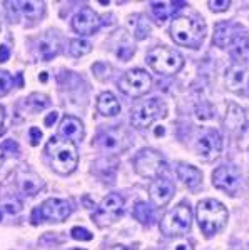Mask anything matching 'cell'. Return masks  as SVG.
Here are the masks:
<instances>
[{"label": "cell", "instance_id": "1", "mask_svg": "<svg viewBox=\"0 0 249 250\" xmlns=\"http://www.w3.org/2000/svg\"><path fill=\"white\" fill-rule=\"evenodd\" d=\"M45 152L50 157L52 168L60 175H69L77 168L79 150L75 142L62 140L59 135L50 137V140L45 145Z\"/></svg>", "mask_w": 249, "mask_h": 250}, {"label": "cell", "instance_id": "2", "mask_svg": "<svg viewBox=\"0 0 249 250\" xmlns=\"http://www.w3.org/2000/svg\"><path fill=\"white\" fill-rule=\"evenodd\" d=\"M196 219H198L201 230L207 237H212L224 229V225L227 224V219H229V213L219 200L206 199L198 204Z\"/></svg>", "mask_w": 249, "mask_h": 250}, {"label": "cell", "instance_id": "3", "mask_svg": "<svg viewBox=\"0 0 249 250\" xmlns=\"http://www.w3.org/2000/svg\"><path fill=\"white\" fill-rule=\"evenodd\" d=\"M171 37L181 47L199 48L206 37V23L192 17H176L171 23Z\"/></svg>", "mask_w": 249, "mask_h": 250}, {"label": "cell", "instance_id": "4", "mask_svg": "<svg viewBox=\"0 0 249 250\" xmlns=\"http://www.w3.org/2000/svg\"><path fill=\"white\" fill-rule=\"evenodd\" d=\"M192 212L187 204L176 205L160 220V232L166 237H182L191 230Z\"/></svg>", "mask_w": 249, "mask_h": 250}, {"label": "cell", "instance_id": "5", "mask_svg": "<svg viewBox=\"0 0 249 250\" xmlns=\"http://www.w3.org/2000/svg\"><path fill=\"white\" fill-rule=\"evenodd\" d=\"M147 63L154 72L162 75L178 74L184 67V59L178 50L169 47H156L147 54Z\"/></svg>", "mask_w": 249, "mask_h": 250}, {"label": "cell", "instance_id": "6", "mask_svg": "<svg viewBox=\"0 0 249 250\" xmlns=\"http://www.w3.org/2000/svg\"><path fill=\"white\" fill-rule=\"evenodd\" d=\"M167 112L166 104L160 99H151L147 102L139 104L137 107L132 108L131 112V124L136 128H146L154 122V120L164 117Z\"/></svg>", "mask_w": 249, "mask_h": 250}, {"label": "cell", "instance_id": "7", "mask_svg": "<svg viewBox=\"0 0 249 250\" xmlns=\"http://www.w3.org/2000/svg\"><path fill=\"white\" fill-rule=\"evenodd\" d=\"M124 213V199L119 193H109L102 200L95 212L92 213V219L99 227H107V225L115 224Z\"/></svg>", "mask_w": 249, "mask_h": 250}, {"label": "cell", "instance_id": "8", "mask_svg": "<svg viewBox=\"0 0 249 250\" xmlns=\"http://www.w3.org/2000/svg\"><path fill=\"white\" fill-rule=\"evenodd\" d=\"M166 167L167 165L164 162L162 155L152 148H142L134 159L136 172L147 179H159L160 173L166 172Z\"/></svg>", "mask_w": 249, "mask_h": 250}, {"label": "cell", "instance_id": "9", "mask_svg": "<svg viewBox=\"0 0 249 250\" xmlns=\"http://www.w3.org/2000/svg\"><path fill=\"white\" fill-rule=\"evenodd\" d=\"M152 79L144 68H134L119 80V88L129 97H140L151 90Z\"/></svg>", "mask_w": 249, "mask_h": 250}, {"label": "cell", "instance_id": "10", "mask_svg": "<svg viewBox=\"0 0 249 250\" xmlns=\"http://www.w3.org/2000/svg\"><path fill=\"white\" fill-rule=\"evenodd\" d=\"M95 145L107 154H120L131 147V137L122 127H112L99 134Z\"/></svg>", "mask_w": 249, "mask_h": 250}, {"label": "cell", "instance_id": "11", "mask_svg": "<svg viewBox=\"0 0 249 250\" xmlns=\"http://www.w3.org/2000/svg\"><path fill=\"white\" fill-rule=\"evenodd\" d=\"M70 212H72L70 202L60 199H49L32 212V222L34 224H39L42 220L64 222L70 215Z\"/></svg>", "mask_w": 249, "mask_h": 250}, {"label": "cell", "instance_id": "12", "mask_svg": "<svg viewBox=\"0 0 249 250\" xmlns=\"http://www.w3.org/2000/svg\"><path fill=\"white\" fill-rule=\"evenodd\" d=\"M100 25L102 22H100L99 15L89 7H84L72 19V29L80 35H94L100 29Z\"/></svg>", "mask_w": 249, "mask_h": 250}, {"label": "cell", "instance_id": "13", "mask_svg": "<svg viewBox=\"0 0 249 250\" xmlns=\"http://www.w3.org/2000/svg\"><path fill=\"white\" fill-rule=\"evenodd\" d=\"M239 182H241L239 170L236 167H231V165H223V167L216 168L214 173H212V185L224 192L234 193L238 190Z\"/></svg>", "mask_w": 249, "mask_h": 250}, {"label": "cell", "instance_id": "14", "mask_svg": "<svg viewBox=\"0 0 249 250\" xmlns=\"http://www.w3.org/2000/svg\"><path fill=\"white\" fill-rule=\"evenodd\" d=\"M223 148V140L216 130L207 132L198 140V155L203 160H214Z\"/></svg>", "mask_w": 249, "mask_h": 250}, {"label": "cell", "instance_id": "15", "mask_svg": "<svg viewBox=\"0 0 249 250\" xmlns=\"http://www.w3.org/2000/svg\"><path fill=\"white\" fill-rule=\"evenodd\" d=\"M174 195V184L167 179H156L149 187V197L152 204L158 207H164L166 204H169V200Z\"/></svg>", "mask_w": 249, "mask_h": 250}, {"label": "cell", "instance_id": "16", "mask_svg": "<svg viewBox=\"0 0 249 250\" xmlns=\"http://www.w3.org/2000/svg\"><path fill=\"white\" fill-rule=\"evenodd\" d=\"M226 85L231 92H236V94H241V92L248 90L249 87V74L244 67L234 63L232 67H229L226 74Z\"/></svg>", "mask_w": 249, "mask_h": 250}, {"label": "cell", "instance_id": "17", "mask_svg": "<svg viewBox=\"0 0 249 250\" xmlns=\"http://www.w3.org/2000/svg\"><path fill=\"white\" fill-rule=\"evenodd\" d=\"M59 137H62L64 140H70V142H77L82 140L84 137V125L79 119L72 115H66L60 120L59 125Z\"/></svg>", "mask_w": 249, "mask_h": 250}, {"label": "cell", "instance_id": "18", "mask_svg": "<svg viewBox=\"0 0 249 250\" xmlns=\"http://www.w3.org/2000/svg\"><path fill=\"white\" fill-rule=\"evenodd\" d=\"M176 173L182 180V184L187 185L189 188H196L201 184V179H203V173L194 165H187V164H179L176 167Z\"/></svg>", "mask_w": 249, "mask_h": 250}, {"label": "cell", "instance_id": "19", "mask_svg": "<svg viewBox=\"0 0 249 250\" xmlns=\"http://www.w3.org/2000/svg\"><path fill=\"white\" fill-rule=\"evenodd\" d=\"M97 110H99V114L104 117H114L120 112V104H119V100L115 99L114 94L104 92L97 99Z\"/></svg>", "mask_w": 249, "mask_h": 250}, {"label": "cell", "instance_id": "20", "mask_svg": "<svg viewBox=\"0 0 249 250\" xmlns=\"http://www.w3.org/2000/svg\"><path fill=\"white\" fill-rule=\"evenodd\" d=\"M60 52V42L54 34H45L39 40V54L44 60H52Z\"/></svg>", "mask_w": 249, "mask_h": 250}, {"label": "cell", "instance_id": "21", "mask_svg": "<svg viewBox=\"0 0 249 250\" xmlns=\"http://www.w3.org/2000/svg\"><path fill=\"white\" fill-rule=\"evenodd\" d=\"M234 40H236L234 25H231V23H227V22H223V23H218V25H216L214 39H212V42H214L216 45L221 48L229 47Z\"/></svg>", "mask_w": 249, "mask_h": 250}, {"label": "cell", "instance_id": "22", "mask_svg": "<svg viewBox=\"0 0 249 250\" xmlns=\"http://www.w3.org/2000/svg\"><path fill=\"white\" fill-rule=\"evenodd\" d=\"M186 5V2H151L152 14L158 17L160 22L169 19L172 14H176L179 9Z\"/></svg>", "mask_w": 249, "mask_h": 250}, {"label": "cell", "instance_id": "23", "mask_svg": "<svg viewBox=\"0 0 249 250\" xmlns=\"http://www.w3.org/2000/svg\"><path fill=\"white\" fill-rule=\"evenodd\" d=\"M224 124H226V127L231 128V130H238V128H243V125L246 124V117H244L243 108L238 107L236 104H229V107H227L226 119H224Z\"/></svg>", "mask_w": 249, "mask_h": 250}, {"label": "cell", "instance_id": "24", "mask_svg": "<svg viewBox=\"0 0 249 250\" xmlns=\"http://www.w3.org/2000/svg\"><path fill=\"white\" fill-rule=\"evenodd\" d=\"M10 7H15V10L22 12L27 19H39L44 12L42 2H9Z\"/></svg>", "mask_w": 249, "mask_h": 250}, {"label": "cell", "instance_id": "25", "mask_svg": "<svg viewBox=\"0 0 249 250\" xmlns=\"http://www.w3.org/2000/svg\"><path fill=\"white\" fill-rule=\"evenodd\" d=\"M132 215L137 219L142 225H151L152 220H154V210L149 204L146 202H137L132 208Z\"/></svg>", "mask_w": 249, "mask_h": 250}, {"label": "cell", "instance_id": "26", "mask_svg": "<svg viewBox=\"0 0 249 250\" xmlns=\"http://www.w3.org/2000/svg\"><path fill=\"white\" fill-rule=\"evenodd\" d=\"M44 187V182L42 179H39V177L35 175H29V179H22V182H20V190H22L25 195H35L40 188Z\"/></svg>", "mask_w": 249, "mask_h": 250}, {"label": "cell", "instance_id": "27", "mask_svg": "<svg viewBox=\"0 0 249 250\" xmlns=\"http://www.w3.org/2000/svg\"><path fill=\"white\" fill-rule=\"evenodd\" d=\"M92 50V45L87 40H80V39H74L70 40L69 43V52L72 57H84V55H87L89 52Z\"/></svg>", "mask_w": 249, "mask_h": 250}, {"label": "cell", "instance_id": "28", "mask_svg": "<svg viewBox=\"0 0 249 250\" xmlns=\"http://www.w3.org/2000/svg\"><path fill=\"white\" fill-rule=\"evenodd\" d=\"M50 105V100L44 94H32L29 99H25V107H30L34 112L44 110L45 107Z\"/></svg>", "mask_w": 249, "mask_h": 250}, {"label": "cell", "instance_id": "29", "mask_svg": "<svg viewBox=\"0 0 249 250\" xmlns=\"http://www.w3.org/2000/svg\"><path fill=\"white\" fill-rule=\"evenodd\" d=\"M12 87H14V79L7 72H0V97L9 94Z\"/></svg>", "mask_w": 249, "mask_h": 250}, {"label": "cell", "instance_id": "30", "mask_svg": "<svg viewBox=\"0 0 249 250\" xmlns=\"http://www.w3.org/2000/svg\"><path fill=\"white\" fill-rule=\"evenodd\" d=\"M0 207H2L7 213H19L20 210H22V204H20L19 200H15V199L3 200V202L0 204Z\"/></svg>", "mask_w": 249, "mask_h": 250}, {"label": "cell", "instance_id": "31", "mask_svg": "<svg viewBox=\"0 0 249 250\" xmlns=\"http://www.w3.org/2000/svg\"><path fill=\"white\" fill-rule=\"evenodd\" d=\"M70 235H72V239L80 240V242H89V240H92V233L87 230V229H82V227H74L70 230Z\"/></svg>", "mask_w": 249, "mask_h": 250}, {"label": "cell", "instance_id": "32", "mask_svg": "<svg viewBox=\"0 0 249 250\" xmlns=\"http://www.w3.org/2000/svg\"><path fill=\"white\" fill-rule=\"evenodd\" d=\"M207 5L212 12H226L231 7V2L229 0H209Z\"/></svg>", "mask_w": 249, "mask_h": 250}, {"label": "cell", "instance_id": "33", "mask_svg": "<svg viewBox=\"0 0 249 250\" xmlns=\"http://www.w3.org/2000/svg\"><path fill=\"white\" fill-rule=\"evenodd\" d=\"M169 250H194L192 244L186 239H178L169 245Z\"/></svg>", "mask_w": 249, "mask_h": 250}, {"label": "cell", "instance_id": "34", "mask_svg": "<svg viewBox=\"0 0 249 250\" xmlns=\"http://www.w3.org/2000/svg\"><path fill=\"white\" fill-rule=\"evenodd\" d=\"M29 135H30V144L32 145H37L39 140L42 139V132H40L37 127H32L29 130Z\"/></svg>", "mask_w": 249, "mask_h": 250}, {"label": "cell", "instance_id": "35", "mask_svg": "<svg viewBox=\"0 0 249 250\" xmlns=\"http://www.w3.org/2000/svg\"><path fill=\"white\" fill-rule=\"evenodd\" d=\"M10 59V50L7 45H0V63H5Z\"/></svg>", "mask_w": 249, "mask_h": 250}, {"label": "cell", "instance_id": "36", "mask_svg": "<svg viewBox=\"0 0 249 250\" xmlns=\"http://www.w3.org/2000/svg\"><path fill=\"white\" fill-rule=\"evenodd\" d=\"M57 117H59L57 112H52V114L47 115V119H45V125H47V127H50V125L54 124L55 120H57Z\"/></svg>", "mask_w": 249, "mask_h": 250}, {"label": "cell", "instance_id": "37", "mask_svg": "<svg viewBox=\"0 0 249 250\" xmlns=\"http://www.w3.org/2000/svg\"><path fill=\"white\" fill-rule=\"evenodd\" d=\"M2 148H3V150H5V148H12V150H19L17 144H15V142H12V140H7V142L2 145Z\"/></svg>", "mask_w": 249, "mask_h": 250}, {"label": "cell", "instance_id": "38", "mask_svg": "<svg viewBox=\"0 0 249 250\" xmlns=\"http://www.w3.org/2000/svg\"><path fill=\"white\" fill-rule=\"evenodd\" d=\"M3 119H5V114H3V107H0V132H2V127H3Z\"/></svg>", "mask_w": 249, "mask_h": 250}, {"label": "cell", "instance_id": "39", "mask_svg": "<svg viewBox=\"0 0 249 250\" xmlns=\"http://www.w3.org/2000/svg\"><path fill=\"white\" fill-rule=\"evenodd\" d=\"M109 250H132V249L126 247V245H114V247H111Z\"/></svg>", "mask_w": 249, "mask_h": 250}, {"label": "cell", "instance_id": "40", "mask_svg": "<svg viewBox=\"0 0 249 250\" xmlns=\"http://www.w3.org/2000/svg\"><path fill=\"white\" fill-rule=\"evenodd\" d=\"M3 154H5V150L0 147V164H2V160H3Z\"/></svg>", "mask_w": 249, "mask_h": 250}, {"label": "cell", "instance_id": "41", "mask_svg": "<svg viewBox=\"0 0 249 250\" xmlns=\"http://www.w3.org/2000/svg\"><path fill=\"white\" fill-rule=\"evenodd\" d=\"M0 220H2V213H0Z\"/></svg>", "mask_w": 249, "mask_h": 250}, {"label": "cell", "instance_id": "42", "mask_svg": "<svg viewBox=\"0 0 249 250\" xmlns=\"http://www.w3.org/2000/svg\"><path fill=\"white\" fill-rule=\"evenodd\" d=\"M77 250H80V249H77Z\"/></svg>", "mask_w": 249, "mask_h": 250}]
</instances>
